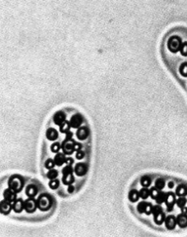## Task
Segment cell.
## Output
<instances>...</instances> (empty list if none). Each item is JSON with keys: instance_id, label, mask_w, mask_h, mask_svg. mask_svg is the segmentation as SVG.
<instances>
[{"instance_id": "52a82bcc", "label": "cell", "mask_w": 187, "mask_h": 237, "mask_svg": "<svg viewBox=\"0 0 187 237\" xmlns=\"http://www.w3.org/2000/svg\"><path fill=\"white\" fill-rule=\"evenodd\" d=\"M176 195L173 192H168L166 196V204H167V210L168 212H171L174 209V205L176 203Z\"/></svg>"}, {"instance_id": "83f0119b", "label": "cell", "mask_w": 187, "mask_h": 237, "mask_svg": "<svg viewBox=\"0 0 187 237\" xmlns=\"http://www.w3.org/2000/svg\"><path fill=\"white\" fill-rule=\"evenodd\" d=\"M179 72H180V74L184 76V77H187V63H183L182 65H180Z\"/></svg>"}, {"instance_id": "30bf717a", "label": "cell", "mask_w": 187, "mask_h": 237, "mask_svg": "<svg viewBox=\"0 0 187 237\" xmlns=\"http://www.w3.org/2000/svg\"><path fill=\"white\" fill-rule=\"evenodd\" d=\"M74 170H75V173H76L77 176L82 177V176H84L86 173H87L88 167H87V165H86L85 163H78V164L75 166Z\"/></svg>"}, {"instance_id": "d590c367", "label": "cell", "mask_w": 187, "mask_h": 237, "mask_svg": "<svg viewBox=\"0 0 187 237\" xmlns=\"http://www.w3.org/2000/svg\"><path fill=\"white\" fill-rule=\"evenodd\" d=\"M180 53H181V55L184 56V57H186L187 56V42H184V43H182V45H181V48H180Z\"/></svg>"}, {"instance_id": "f546056e", "label": "cell", "mask_w": 187, "mask_h": 237, "mask_svg": "<svg viewBox=\"0 0 187 237\" xmlns=\"http://www.w3.org/2000/svg\"><path fill=\"white\" fill-rule=\"evenodd\" d=\"M186 203H187V201L184 196H179V199L176 201V204H178V206L179 208H183V207L186 205Z\"/></svg>"}, {"instance_id": "8d00e7d4", "label": "cell", "mask_w": 187, "mask_h": 237, "mask_svg": "<svg viewBox=\"0 0 187 237\" xmlns=\"http://www.w3.org/2000/svg\"><path fill=\"white\" fill-rule=\"evenodd\" d=\"M63 174L66 175V174H72V168H71V165H67L66 167H65L63 169Z\"/></svg>"}, {"instance_id": "ba28073f", "label": "cell", "mask_w": 187, "mask_h": 237, "mask_svg": "<svg viewBox=\"0 0 187 237\" xmlns=\"http://www.w3.org/2000/svg\"><path fill=\"white\" fill-rule=\"evenodd\" d=\"M16 191H14L13 189L11 188H7L6 190L4 191V200L10 202V203H13V202L16 200Z\"/></svg>"}, {"instance_id": "d4e9b609", "label": "cell", "mask_w": 187, "mask_h": 237, "mask_svg": "<svg viewBox=\"0 0 187 237\" xmlns=\"http://www.w3.org/2000/svg\"><path fill=\"white\" fill-rule=\"evenodd\" d=\"M149 195H150V191L148 190V188H147V187H143L142 189H140V191H139V196L141 197V198L146 199Z\"/></svg>"}, {"instance_id": "d6a6232c", "label": "cell", "mask_w": 187, "mask_h": 237, "mask_svg": "<svg viewBox=\"0 0 187 237\" xmlns=\"http://www.w3.org/2000/svg\"><path fill=\"white\" fill-rule=\"evenodd\" d=\"M57 176H58V171H57V170L50 169V171H49L48 173H47V177H48L50 180L56 179Z\"/></svg>"}, {"instance_id": "3957f363", "label": "cell", "mask_w": 187, "mask_h": 237, "mask_svg": "<svg viewBox=\"0 0 187 237\" xmlns=\"http://www.w3.org/2000/svg\"><path fill=\"white\" fill-rule=\"evenodd\" d=\"M181 45H182V42L178 36H172L168 41V48L173 53H176L180 50Z\"/></svg>"}, {"instance_id": "2e32d148", "label": "cell", "mask_w": 187, "mask_h": 237, "mask_svg": "<svg viewBox=\"0 0 187 237\" xmlns=\"http://www.w3.org/2000/svg\"><path fill=\"white\" fill-rule=\"evenodd\" d=\"M176 221H178V224L180 228H186L187 226V215L186 214H180L179 216L176 218Z\"/></svg>"}, {"instance_id": "6da1fadb", "label": "cell", "mask_w": 187, "mask_h": 237, "mask_svg": "<svg viewBox=\"0 0 187 237\" xmlns=\"http://www.w3.org/2000/svg\"><path fill=\"white\" fill-rule=\"evenodd\" d=\"M37 206L41 211H48L52 206V198L49 194H41L37 199Z\"/></svg>"}, {"instance_id": "5b68a950", "label": "cell", "mask_w": 187, "mask_h": 237, "mask_svg": "<svg viewBox=\"0 0 187 237\" xmlns=\"http://www.w3.org/2000/svg\"><path fill=\"white\" fill-rule=\"evenodd\" d=\"M37 207V201H35L33 199V197H29L28 199H26L24 201V210L28 213H33Z\"/></svg>"}, {"instance_id": "7c38bea8", "label": "cell", "mask_w": 187, "mask_h": 237, "mask_svg": "<svg viewBox=\"0 0 187 237\" xmlns=\"http://www.w3.org/2000/svg\"><path fill=\"white\" fill-rule=\"evenodd\" d=\"M176 223H178V221H176V219L174 216H169L165 219V224H166V228L168 229H174L176 228Z\"/></svg>"}, {"instance_id": "8992f818", "label": "cell", "mask_w": 187, "mask_h": 237, "mask_svg": "<svg viewBox=\"0 0 187 237\" xmlns=\"http://www.w3.org/2000/svg\"><path fill=\"white\" fill-rule=\"evenodd\" d=\"M61 149H63V152L67 155L72 154V152L74 151V142L73 140H65V142H63V145H61Z\"/></svg>"}, {"instance_id": "e575fe53", "label": "cell", "mask_w": 187, "mask_h": 237, "mask_svg": "<svg viewBox=\"0 0 187 237\" xmlns=\"http://www.w3.org/2000/svg\"><path fill=\"white\" fill-rule=\"evenodd\" d=\"M61 149V144H59V142H55V144H53L51 145V150L53 152H59Z\"/></svg>"}, {"instance_id": "4dcf8cb0", "label": "cell", "mask_w": 187, "mask_h": 237, "mask_svg": "<svg viewBox=\"0 0 187 237\" xmlns=\"http://www.w3.org/2000/svg\"><path fill=\"white\" fill-rule=\"evenodd\" d=\"M149 191H150V196H151L153 199H156V197L158 196V194H159V192H160V189L157 188V187L155 186V187H152V188L150 189Z\"/></svg>"}, {"instance_id": "b9f144b4", "label": "cell", "mask_w": 187, "mask_h": 237, "mask_svg": "<svg viewBox=\"0 0 187 237\" xmlns=\"http://www.w3.org/2000/svg\"><path fill=\"white\" fill-rule=\"evenodd\" d=\"M67 190H68V192H69V193H71V192H73V190H74V187H73V186L70 184V186H68V189H67Z\"/></svg>"}, {"instance_id": "f1b7e54d", "label": "cell", "mask_w": 187, "mask_h": 237, "mask_svg": "<svg viewBox=\"0 0 187 237\" xmlns=\"http://www.w3.org/2000/svg\"><path fill=\"white\" fill-rule=\"evenodd\" d=\"M59 186H60V182L56 179L51 180L50 182H49V186H50L52 189H57L59 187Z\"/></svg>"}, {"instance_id": "4316f807", "label": "cell", "mask_w": 187, "mask_h": 237, "mask_svg": "<svg viewBox=\"0 0 187 237\" xmlns=\"http://www.w3.org/2000/svg\"><path fill=\"white\" fill-rule=\"evenodd\" d=\"M166 196H167V193H164V192H159L158 196L156 197V201L158 202L159 204L163 203L164 201H166Z\"/></svg>"}, {"instance_id": "44dd1931", "label": "cell", "mask_w": 187, "mask_h": 237, "mask_svg": "<svg viewBox=\"0 0 187 237\" xmlns=\"http://www.w3.org/2000/svg\"><path fill=\"white\" fill-rule=\"evenodd\" d=\"M139 197V192L136 189H133L129 192V200L131 202H137Z\"/></svg>"}, {"instance_id": "e0dca14e", "label": "cell", "mask_w": 187, "mask_h": 237, "mask_svg": "<svg viewBox=\"0 0 187 237\" xmlns=\"http://www.w3.org/2000/svg\"><path fill=\"white\" fill-rule=\"evenodd\" d=\"M26 193L28 197H34L37 194V187L34 184H29L26 189Z\"/></svg>"}, {"instance_id": "7a4b0ae2", "label": "cell", "mask_w": 187, "mask_h": 237, "mask_svg": "<svg viewBox=\"0 0 187 237\" xmlns=\"http://www.w3.org/2000/svg\"><path fill=\"white\" fill-rule=\"evenodd\" d=\"M8 184H9L10 188L13 189L14 191L20 192V191H22V189H23L24 181H23V179H22V177H20V176H12L10 178Z\"/></svg>"}, {"instance_id": "60d3db41", "label": "cell", "mask_w": 187, "mask_h": 237, "mask_svg": "<svg viewBox=\"0 0 187 237\" xmlns=\"http://www.w3.org/2000/svg\"><path fill=\"white\" fill-rule=\"evenodd\" d=\"M65 163H66L67 165H71V164L73 163V159H72V158H66Z\"/></svg>"}, {"instance_id": "603a6c76", "label": "cell", "mask_w": 187, "mask_h": 237, "mask_svg": "<svg viewBox=\"0 0 187 237\" xmlns=\"http://www.w3.org/2000/svg\"><path fill=\"white\" fill-rule=\"evenodd\" d=\"M140 184L143 187H148L151 184V179L148 176H143L140 179Z\"/></svg>"}, {"instance_id": "74e56055", "label": "cell", "mask_w": 187, "mask_h": 237, "mask_svg": "<svg viewBox=\"0 0 187 237\" xmlns=\"http://www.w3.org/2000/svg\"><path fill=\"white\" fill-rule=\"evenodd\" d=\"M152 210H153V206L151 204H147L146 210H145V214L146 215H151L152 214Z\"/></svg>"}, {"instance_id": "8fae6325", "label": "cell", "mask_w": 187, "mask_h": 237, "mask_svg": "<svg viewBox=\"0 0 187 237\" xmlns=\"http://www.w3.org/2000/svg\"><path fill=\"white\" fill-rule=\"evenodd\" d=\"M12 207L16 213H21L24 209V202L22 199H16L12 204Z\"/></svg>"}, {"instance_id": "7bdbcfd3", "label": "cell", "mask_w": 187, "mask_h": 237, "mask_svg": "<svg viewBox=\"0 0 187 237\" xmlns=\"http://www.w3.org/2000/svg\"><path fill=\"white\" fill-rule=\"evenodd\" d=\"M181 209H182V210H181V211H182V213H183V214H187V208H186L185 206H184L183 208H181Z\"/></svg>"}, {"instance_id": "484cf974", "label": "cell", "mask_w": 187, "mask_h": 237, "mask_svg": "<svg viewBox=\"0 0 187 237\" xmlns=\"http://www.w3.org/2000/svg\"><path fill=\"white\" fill-rule=\"evenodd\" d=\"M147 202H140V203L137 205V211L139 212L140 214H142V213H145V210H146V207H147Z\"/></svg>"}, {"instance_id": "cb8c5ba5", "label": "cell", "mask_w": 187, "mask_h": 237, "mask_svg": "<svg viewBox=\"0 0 187 237\" xmlns=\"http://www.w3.org/2000/svg\"><path fill=\"white\" fill-rule=\"evenodd\" d=\"M69 128H70V123L69 122H67V121H65V122L63 123V124H61L60 125V131L61 133H67V132H69Z\"/></svg>"}, {"instance_id": "9c48e42d", "label": "cell", "mask_w": 187, "mask_h": 237, "mask_svg": "<svg viewBox=\"0 0 187 237\" xmlns=\"http://www.w3.org/2000/svg\"><path fill=\"white\" fill-rule=\"evenodd\" d=\"M82 122H83L82 116H81L80 114H75V115H73L72 118H71L70 125H71V127L75 128V129H78V128L81 126V124H82Z\"/></svg>"}, {"instance_id": "836d02e7", "label": "cell", "mask_w": 187, "mask_h": 237, "mask_svg": "<svg viewBox=\"0 0 187 237\" xmlns=\"http://www.w3.org/2000/svg\"><path fill=\"white\" fill-rule=\"evenodd\" d=\"M55 160H53V159H48V160H46V162H45V167L47 168V169H53L54 166H55Z\"/></svg>"}, {"instance_id": "f35d334b", "label": "cell", "mask_w": 187, "mask_h": 237, "mask_svg": "<svg viewBox=\"0 0 187 237\" xmlns=\"http://www.w3.org/2000/svg\"><path fill=\"white\" fill-rule=\"evenodd\" d=\"M84 155H85V153H84V151H82V150H78L77 151V153H76V158H77V159H82L83 157H84Z\"/></svg>"}, {"instance_id": "ac0fdd59", "label": "cell", "mask_w": 187, "mask_h": 237, "mask_svg": "<svg viewBox=\"0 0 187 237\" xmlns=\"http://www.w3.org/2000/svg\"><path fill=\"white\" fill-rule=\"evenodd\" d=\"M58 132L55 130V129H53V128H50V129H48L47 130V132H46V137H47V139L48 140H55L58 139Z\"/></svg>"}, {"instance_id": "d6986e66", "label": "cell", "mask_w": 187, "mask_h": 237, "mask_svg": "<svg viewBox=\"0 0 187 237\" xmlns=\"http://www.w3.org/2000/svg\"><path fill=\"white\" fill-rule=\"evenodd\" d=\"M55 163L56 165H58V166H61L63 164H65V161H66V158L65 156V154L63 153H58L55 156Z\"/></svg>"}, {"instance_id": "7402d4cb", "label": "cell", "mask_w": 187, "mask_h": 237, "mask_svg": "<svg viewBox=\"0 0 187 237\" xmlns=\"http://www.w3.org/2000/svg\"><path fill=\"white\" fill-rule=\"evenodd\" d=\"M187 194V187L184 184H179L176 188V195L178 196H185Z\"/></svg>"}, {"instance_id": "ffe728a7", "label": "cell", "mask_w": 187, "mask_h": 237, "mask_svg": "<svg viewBox=\"0 0 187 237\" xmlns=\"http://www.w3.org/2000/svg\"><path fill=\"white\" fill-rule=\"evenodd\" d=\"M74 177L72 176V174H66V175H63V182L65 184H67V186H70L71 184H73L74 182Z\"/></svg>"}, {"instance_id": "1f68e13d", "label": "cell", "mask_w": 187, "mask_h": 237, "mask_svg": "<svg viewBox=\"0 0 187 237\" xmlns=\"http://www.w3.org/2000/svg\"><path fill=\"white\" fill-rule=\"evenodd\" d=\"M155 186H156L157 188H159L160 190H161V189H163L164 186H165V181H164L163 179H161V178H160V179L157 180L156 182H155Z\"/></svg>"}, {"instance_id": "5bb4252c", "label": "cell", "mask_w": 187, "mask_h": 237, "mask_svg": "<svg viewBox=\"0 0 187 237\" xmlns=\"http://www.w3.org/2000/svg\"><path fill=\"white\" fill-rule=\"evenodd\" d=\"M11 209H13V207H12V205L10 204V202L6 201V200H4V201L1 202V205H0V210H1V213L3 215L9 214L10 211H11Z\"/></svg>"}, {"instance_id": "ab89813d", "label": "cell", "mask_w": 187, "mask_h": 237, "mask_svg": "<svg viewBox=\"0 0 187 237\" xmlns=\"http://www.w3.org/2000/svg\"><path fill=\"white\" fill-rule=\"evenodd\" d=\"M81 149H82V145H81L80 144H78V142H74V149L76 150V151L80 150Z\"/></svg>"}, {"instance_id": "277c9868", "label": "cell", "mask_w": 187, "mask_h": 237, "mask_svg": "<svg viewBox=\"0 0 187 237\" xmlns=\"http://www.w3.org/2000/svg\"><path fill=\"white\" fill-rule=\"evenodd\" d=\"M152 214L154 215V221L157 224H162L164 223L165 219V214L163 212L161 206H154L153 210H152Z\"/></svg>"}, {"instance_id": "9a60e30c", "label": "cell", "mask_w": 187, "mask_h": 237, "mask_svg": "<svg viewBox=\"0 0 187 237\" xmlns=\"http://www.w3.org/2000/svg\"><path fill=\"white\" fill-rule=\"evenodd\" d=\"M65 121V114L63 111H59L54 115V122H55L57 125L63 124Z\"/></svg>"}, {"instance_id": "ee69618b", "label": "cell", "mask_w": 187, "mask_h": 237, "mask_svg": "<svg viewBox=\"0 0 187 237\" xmlns=\"http://www.w3.org/2000/svg\"><path fill=\"white\" fill-rule=\"evenodd\" d=\"M169 187H170V188L174 187V182H169Z\"/></svg>"}, {"instance_id": "4fadbf2b", "label": "cell", "mask_w": 187, "mask_h": 237, "mask_svg": "<svg viewBox=\"0 0 187 237\" xmlns=\"http://www.w3.org/2000/svg\"><path fill=\"white\" fill-rule=\"evenodd\" d=\"M90 132L87 127H81L77 131V138L79 140H86L89 136Z\"/></svg>"}]
</instances>
